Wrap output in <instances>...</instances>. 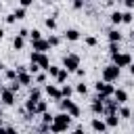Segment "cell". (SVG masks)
<instances>
[{
	"label": "cell",
	"mask_w": 134,
	"mask_h": 134,
	"mask_svg": "<svg viewBox=\"0 0 134 134\" xmlns=\"http://www.w3.org/2000/svg\"><path fill=\"white\" fill-rule=\"evenodd\" d=\"M71 113L69 111H59L57 115H54V119H52V124H50V132H65V130H69L71 128Z\"/></svg>",
	"instance_id": "obj_1"
},
{
	"label": "cell",
	"mask_w": 134,
	"mask_h": 134,
	"mask_svg": "<svg viewBox=\"0 0 134 134\" xmlns=\"http://www.w3.org/2000/svg\"><path fill=\"white\" fill-rule=\"evenodd\" d=\"M119 75H121V67H117L115 63L103 67V80H105V82H117Z\"/></svg>",
	"instance_id": "obj_2"
},
{
	"label": "cell",
	"mask_w": 134,
	"mask_h": 134,
	"mask_svg": "<svg viewBox=\"0 0 134 134\" xmlns=\"http://www.w3.org/2000/svg\"><path fill=\"white\" fill-rule=\"evenodd\" d=\"M63 67H65L69 73H75V69L80 67V57H77L75 52L65 54V57H63Z\"/></svg>",
	"instance_id": "obj_3"
},
{
	"label": "cell",
	"mask_w": 134,
	"mask_h": 134,
	"mask_svg": "<svg viewBox=\"0 0 134 134\" xmlns=\"http://www.w3.org/2000/svg\"><path fill=\"white\" fill-rule=\"evenodd\" d=\"M94 90H96L98 94H103V96H113V92H115V86H113L111 82L98 80V82H94Z\"/></svg>",
	"instance_id": "obj_4"
},
{
	"label": "cell",
	"mask_w": 134,
	"mask_h": 134,
	"mask_svg": "<svg viewBox=\"0 0 134 134\" xmlns=\"http://www.w3.org/2000/svg\"><path fill=\"white\" fill-rule=\"evenodd\" d=\"M105 98H107V96H103V94H98V92H96V96L92 98L90 111H92L94 115H105Z\"/></svg>",
	"instance_id": "obj_5"
},
{
	"label": "cell",
	"mask_w": 134,
	"mask_h": 134,
	"mask_svg": "<svg viewBox=\"0 0 134 134\" xmlns=\"http://www.w3.org/2000/svg\"><path fill=\"white\" fill-rule=\"evenodd\" d=\"M29 61H36L44 71L50 67V59H48V54L46 52H38V50H31V54H29Z\"/></svg>",
	"instance_id": "obj_6"
},
{
	"label": "cell",
	"mask_w": 134,
	"mask_h": 134,
	"mask_svg": "<svg viewBox=\"0 0 134 134\" xmlns=\"http://www.w3.org/2000/svg\"><path fill=\"white\" fill-rule=\"evenodd\" d=\"M111 59H113V63H115L117 67H121V69H124V67H128V65L132 63V54H130V52H121V50H119V52H115Z\"/></svg>",
	"instance_id": "obj_7"
},
{
	"label": "cell",
	"mask_w": 134,
	"mask_h": 134,
	"mask_svg": "<svg viewBox=\"0 0 134 134\" xmlns=\"http://www.w3.org/2000/svg\"><path fill=\"white\" fill-rule=\"evenodd\" d=\"M44 92H46L52 100H57V103L63 98V94H61V86H59V84H46V86H44Z\"/></svg>",
	"instance_id": "obj_8"
},
{
	"label": "cell",
	"mask_w": 134,
	"mask_h": 134,
	"mask_svg": "<svg viewBox=\"0 0 134 134\" xmlns=\"http://www.w3.org/2000/svg\"><path fill=\"white\" fill-rule=\"evenodd\" d=\"M31 48L38 50V52H48L52 46H50L48 38H38V40H31Z\"/></svg>",
	"instance_id": "obj_9"
},
{
	"label": "cell",
	"mask_w": 134,
	"mask_h": 134,
	"mask_svg": "<svg viewBox=\"0 0 134 134\" xmlns=\"http://www.w3.org/2000/svg\"><path fill=\"white\" fill-rule=\"evenodd\" d=\"M15 94H17V92H13L8 86H6V88H2V92H0V103H2V105H6V107L15 105Z\"/></svg>",
	"instance_id": "obj_10"
},
{
	"label": "cell",
	"mask_w": 134,
	"mask_h": 134,
	"mask_svg": "<svg viewBox=\"0 0 134 134\" xmlns=\"http://www.w3.org/2000/svg\"><path fill=\"white\" fill-rule=\"evenodd\" d=\"M90 128L94 130V132H107L109 130V126H107V121H105V117H92V121H90Z\"/></svg>",
	"instance_id": "obj_11"
},
{
	"label": "cell",
	"mask_w": 134,
	"mask_h": 134,
	"mask_svg": "<svg viewBox=\"0 0 134 134\" xmlns=\"http://www.w3.org/2000/svg\"><path fill=\"white\" fill-rule=\"evenodd\" d=\"M17 80H19L21 86H31V82H34V73H29V71H21V73H17Z\"/></svg>",
	"instance_id": "obj_12"
},
{
	"label": "cell",
	"mask_w": 134,
	"mask_h": 134,
	"mask_svg": "<svg viewBox=\"0 0 134 134\" xmlns=\"http://www.w3.org/2000/svg\"><path fill=\"white\" fill-rule=\"evenodd\" d=\"M63 38L69 40V42H77V40H80V31H77L75 27H67L65 34H63Z\"/></svg>",
	"instance_id": "obj_13"
},
{
	"label": "cell",
	"mask_w": 134,
	"mask_h": 134,
	"mask_svg": "<svg viewBox=\"0 0 134 134\" xmlns=\"http://www.w3.org/2000/svg\"><path fill=\"white\" fill-rule=\"evenodd\" d=\"M113 98H115L119 105H126V100H128V92H126L124 88H115V92H113Z\"/></svg>",
	"instance_id": "obj_14"
},
{
	"label": "cell",
	"mask_w": 134,
	"mask_h": 134,
	"mask_svg": "<svg viewBox=\"0 0 134 134\" xmlns=\"http://www.w3.org/2000/svg\"><path fill=\"white\" fill-rule=\"evenodd\" d=\"M105 121L109 128H117L119 124V113H105Z\"/></svg>",
	"instance_id": "obj_15"
},
{
	"label": "cell",
	"mask_w": 134,
	"mask_h": 134,
	"mask_svg": "<svg viewBox=\"0 0 134 134\" xmlns=\"http://www.w3.org/2000/svg\"><path fill=\"white\" fill-rule=\"evenodd\" d=\"M107 38H109V42H121V34H119V29H109L107 31Z\"/></svg>",
	"instance_id": "obj_16"
},
{
	"label": "cell",
	"mask_w": 134,
	"mask_h": 134,
	"mask_svg": "<svg viewBox=\"0 0 134 134\" xmlns=\"http://www.w3.org/2000/svg\"><path fill=\"white\" fill-rule=\"evenodd\" d=\"M67 77H69V71H67V69H65V67H61V69H59V73H57V77H54V80H57V84H65V82H67Z\"/></svg>",
	"instance_id": "obj_17"
},
{
	"label": "cell",
	"mask_w": 134,
	"mask_h": 134,
	"mask_svg": "<svg viewBox=\"0 0 134 134\" xmlns=\"http://www.w3.org/2000/svg\"><path fill=\"white\" fill-rule=\"evenodd\" d=\"M23 46H25V38L17 34L15 40H13V48H15V50H23Z\"/></svg>",
	"instance_id": "obj_18"
},
{
	"label": "cell",
	"mask_w": 134,
	"mask_h": 134,
	"mask_svg": "<svg viewBox=\"0 0 134 134\" xmlns=\"http://www.w3.org/2000/svg\"><path fill=\"white\" fill-rule=\"evenodd\" d=\"M44 111H48V103H46V100H42V98H40V100H38V103H36V115H42V113H44Z\"/></svg>",
	"instance_id": "obj_19"
},
{
	"label": "cell",
	"mask_w": 134,
	"mask_h": 134,
	"mask_svg": "<svg viewBox=\"0 0 134 134\" xmlns=\"http://www.w3.org/2000/svg\"><path fill=\"white\" fill-rule=\"evenodd\" d=\"M109 19H111L113 25H119V23H121V10H113V13L109 15Z\"/></svg>",
	"instance_id": "obj_20"
},
{
	"label": "cell",
	"mask_w": 134,
	"mask_h": 134,
	"mask_svg": "<svg viewBox=\"0 0 134 134\" xmlns=\"http://www.w3.org/2000/svg\"><path fill=\"white\" fill-rule=\"evenodd\" d=\"M134 21V13H132V8H128L126 13H121V23H132Z\"/></svg>",
	"instance_id": "obj_21"
},
{
	"label": "cell",
	"mask_w": 134,
	"mask_h": 134,
	"mask_svg": "<svg viewBox=\"0 0 134 134\" xmlns=\"http://www.w3.org/2000/svg\"><path fill=\"white\" fill-rule=\"evenodd\" d=\"M2 75H4V77H6L8 82H10V80H17V69H15V67H13V69H6V67H4Z\"/></svg>",
	"instance_id": "obj_22"
},
{
	"label": "cell",
	"mask_w": 134,
	"mask_h": 134,
	"mask_svg": "<svg viewBox=\"0 0 134 134\" xmlns=\"http://www.w3.org/2000/svg\"><path fill=\"white\" fill-rule=\"evenodd\" d=\"M73 92H75L73 86H69V84H61V94H63V96H71Z\"/></svg>",
	"instance_id": "obj_23"
},
{
	"label": "cell",
	"mask_w": 134,
	"mask_h": 134,
	"mask_svg": "<svg viewBox=\"0 0 134 134\" xmlns=\"http://www.w3.org/2000/svg\"><path fill=\"white\" fill-rule=\"evenodd\" d=\"M29 96L36 98V100H40V98H42V90H40L38 86H29Z\"/></svg>",
	"instance_id": "obj_24"
},
{
	"label": "cell",
	"mask_w": 134,
	"mask_h": 134,
	"mask_svg": "<svg viewBox=\"0 0 134 134\" xmlns=\"http://www.w3.org/2000/svg\"><path fill=\"white\" fill-rule=\"evenodd\" d=\"M44 25H46L50 31H54V29H57V19H54V17H46V19H44Z\"/></svg>",
	"instance_id": "obj_25"
},
{
	"label": "cell",
	"mask_w": 134,
	"mask_h": 134,
	"mask_svg": "<svg viewBox=\"0 0 134 134\" xmlns=\"http://www.w3.org/2000/svg\"><path fill=\"white\" fill-rule=\"evenodd\" d=\"M46 75H48V71H44V69H42V71H38V73L34 75V82H38V84H44V82H46Z\"/></svg>",
	"instance_id": "obj_26"
},
{
	"label": "cell",
	"mask_w": 134,
	"mask_h": 134,
	"mask_svg": "<svg viewBox=\"0 0 134 134\" xmlns=\"http://www.w3.org/2000/svg\"><path fill=\"white\" fill-rule=\"evenodd\" d=\"M13 13H15V17H17V21H21V19H25V15H27V8H23V6H19V8H15Z\"/></svg>",
	"instance_id": "obj_27"
},
{
	"label": "cell",
	"mask_w": 134,
	"mask_h": 134,
	"mask_svg": "<svg viewBox=\"0 0 134 134\" xmlns=\"http://www.w3.org/2000/svg\"><path fill=\"white\" fill-rule=\"evenodd\" d=\"M27 71H29V73H34V75H36V73H38V71H42V67H40V65H38V63H36V61H29V65H27Z\"/></svg>",
	"instance_id": "obj_28"
},
{
	"label": "cell",
	"mask_w": 134,
	"mask_h": 134,
	"mask_svg": "<svg viewBox=\"0 0 134 134\" xmlns=\"http://www.w3.org/2000/svg\"><path fill=\"white\" fill-rule=\"evenodd\" d=\"M75 92L82 94V96H86V94H88V86H86L84 82H80V84H75Z\"/></svg>",
	"instance_id": "obj_29"
},
{
	"label": "cell",
	"mask_w": 134,
	"mask_h": 134,
	"mask_svg": "<svg viewBox=\"0 0 134 134\" xmlns=\"http://www.w3.org/2000/svg\"><path fill=\"white\" fill-rule=\"evenodd\" d=\"M48 42H50V46L54 48V46H59V44H61V38H59L57 34H50V36H48Z\"/></svg>",
	"instance_id": "obj_30"
},
{
	"label": "cell",
	"mask_w": 134,
	"mask_h": 134,
	"mask_svg": "<svg viewBox=\"0 0 134 134\" xmlns=\"http://www.w3.org/2000/svg\"><path fill=\"white\" fill-rule=\"evenodd\" d=\"M132 115V111L128 109V107H124V105H119V117H124V119H128Z\"/></svg>",
	"instance_id": "obj_31"
},
{
	"label": "cell",
	"mask_w": 134,
	"mask_h": 134,
	"mask_svg": "<svg viewBox=\"0 0 134 134\" xmlns=\"http://www.w3.org/2000/svg\"><path fill=\"white\" fill-rule=\"evenodd\" d=\"M84 44H86V46H96L98 40H96L94 36H86V38H84Z\"/></svg>",
	"instance_id": "obj_32"
},
{
	"label": "cell",
	"mask_w": 134,
	"mask_h": 134,
	"mask_svg": "<svg viewBox=\"0 0 134 134\" xmlns=\"http://www.w3.org/2000/svg\"><path fill=\"white\" fill-rule=\"evenodd\" d=\"M115 52H119V42H109V54L113 57Z\"/></svg>",
	"instance_id": "obj_33"
},
{
	"label": "cell",
	"mask_w": 134,
	"mask_h": 134,
	"mask_svg": "<svg viewBox=\"0 0 134 134\" xmlns=\"http://www.w3.org/2000/svg\"><path fill=\"white\" fill-rule=\"evenodd\" d=\"M29 38H31V40H38V38H42V31L34 27V29H29Z\"/></svg>",
	"instance_id": "obj_34"
},
{
	"label": "cell",
	"mask_w": 134,
	"mask_h": 134,
	"mask_svg": "<svg viewBox=\"0 0 134 134\" xmlns=\"http://www.w3.org/2000/svg\"><path fill=\"white\" fill-rule=\"evenodd\" d=\"M59 69H61V67H57V65H50V67H48L46 71H48V75H50V77H57V73H59Z\"/></svg>",
	"instance_id": "obj_35"
},
{
	"label": "cell",
	"mask_w": 134,
	"mask_h": 134,
	"mask_svg": "<svg viewBox=\"0 0 134 134\" xmlns=\"http://www.w3.org/2000/svg\"><path fill=\"white\" fill-rule=\"evenodd\" d=\"M69 113H71V117H80V115H82V109H80L77 105H73V107L69 109Z\"/></svg>",
	"instance_id": "obj_36"
},
{
	"label": "cell",
	"mask_w": 134,
	"mask_h": 134,
	"mask_svg": "<svg viewBox=\"0 0 134 134\" xmlns=\"http://www.w3.org/2000/svg\"><path fill=\"white\" fill-rule=\"evenodd\" d=\"M52 119H54V115H52V113H48V111H44V113H42V121L52 124Z\"/></svg>",
	"instance_id": "obj_37"
},
{
	"label": "cell",
	"mask_w": 134,
	"mask_h": 134,
	"mask_svg": "<svg viewBox=\"0 0 134 134\" xmlns=\"http://www.w3.org/2000/svg\"><path fill=\"white\" fill-rule=\"evenodd\" d=\"M34 4V0H19V6H23V8H29Z\"/></svg>",
	"instance_id": "obj_38"
},
{
	"label": "cell",
	"mask_w": 134,
	"mask_h": 134,
	"mask_svg": "<svg viewBox=\"0 0 134 134\" xmlns=\"http://www.w3.org/2000/svg\"><path fill=\"white\" fill-rule=\"evenodd\" d=\"M4 21H6L8 25H10V23H15V21H17V17H15V13H10V15H6V19H4Z\"/></svg>",
	"instance_id": "obj_39"
},
{
	"label": "cell",
	"mask_w": 134,
	"mask_h": 134,
	"mask_svg": "<svg viewBox=\"0 0 134 134\" xmlns=\"http://www.w3.org/2000/svg\"><path fill=\"white\" fill-rule=\"evenodd\" d=\"M19 36H23V38H29V29L21 27V29H19Z\"/></svg>",
	"instance_id": "obj_40"
},
{
	"label": "cell",
	"mask_w": 134,
	"mask_h": 134,
	"mask_svg": "<svg viewBox=\"0 0 134 134\" xmlns=\"http://www.w3.org/2000/svg\"><path fill=\"white\" fill-rule=\"evenodd\" d=\"M15 69L17 73H21V71H27V65H15Z\"/></svg>",
	"instance_id": "obj_41"
},
{
	"label": "cell",
	"mask_w": 134,
	"mask_h": 134,
	"mask_svg": "<svg viewBox=\"0 0 134 134\" xmlns=\"http://www.w3.org/2000/svg\"><path fill=\"white\" fill-rule=\"evenodd\" d=\"M84 6V0H73V8H82Z\"/></svg>",
	"instance_id": "obj_42"
},
{
	"label": "cell",
	"mask_w": 134,
	"mask_h": 134,
	"mask_svg": "<svg viewBox=\"0 0 134 134\" xmlns=\"http://www.w3.org/2000/svg\"><path fill=\"white\" fill-rule=\"evenodd\" d=\"M75 73H77V75H80V77H84V75H86V71H84V69H82V67H77V69H75Z\"/></svg>",
	"instance_id": "obj_43"
},
{
	"label": "cell",
	"mask_w": 134,
	"mask_h": 134,
	"mask_svg": "<svg viewBox=\"0 0 134 134\" xmlns=\"http://www.w3.org/2000/svg\"><path fill=\"white\" fill-rule=\"evenodd\" d=\"M124 4H126L128 8H134V0H124Z\"/></svg>",
	"instance_id": "obj_44"
},
{
	"label": "cell",
	"mask_w": 134,
	"mask_h": 134,
	"mask_svg": "<svg viewBox=\"0 0 134 134\" xmlns=\"http://www.w3.org/2000/svg\"><path fill=\"white\" fill-rule=\"evenodd\" d=\"M128 71H130V73L134 75V63H130V65H128Z\"/></svg>",
	"instance_id": "obj_45"
},
{
	"label": "cell",
	"mask_w": 134,
	"mask_h": 134,
	"mask_svg": "<svg viewBox=\"0 0 134 134\" xmlns=\"http://www.w3.org/2000/svg\"><path fill=\"white\" fill-rule=\"evenodd\" d=\"M2 40H4V29L0 27V42H2Z\"/></svg>",
	"instance_id": "obj_46"
},
{
	"label": "cell",
	"mask_w": 134,
	"mask_h": 134,
	"mask_svg": "<svg viewBox=\"0 0 134 134\" xmlns=\"http://www.w3.org/2000/svg\"><path fill=\"white\" fill-rule=\"evenodd\" d=\"M2 71H4V63L0 61V73H2Z\"/></svg>",
	"instance_id": "obj_47"
},
{
	"label": "cell",
	"mask_w": 134,
	"mask_h": 134,
	"mask_svg": "<svg viewBox=\"0 0 134 134\" xmlns=\"http://www.w3.org/2000/svg\"><path fill=\"white\" fill-rule=\"evenodd\" d=\"M2 126H4V119H2V115H0V128H2Z\"/></svg>",
	"instance_id": "obj_48"
},
{
	"label": "cell",
	"mask_w": 134,
	"mask_h": 134,
	"mask_svg": "<svg viewBox=\"0 0 134 134\" xmlns=\"http://www.w3.org/2000/svg\"><path fill=\"white\" fill-rule=\"evenodd\" d=\"M2 107H4V105H2V103H0V115H2Z\"/></svg>",
	"instance_id": "obj_49"
},
{
	"label": "cell",
	"mask_w": 134,
	"mask_h": 134,
	"mask_svg": "<svg viewBox=\"0 0 134 134\" xmlns=\"http://www.w3.org/2000/svg\"><path fill=\"white\" fill-rule=\"evenodd\" d=\"M0 10H2V2H0Z\"/></svg>",
	"instance_id": "obj_50"
},
{
	"label": "cell",
	"mask_w": 134,
	"mask_h": 134,
	"mask_svg": "<svg viewBox=\"0 0 134 134\" xmlns=\"http://www.w3.org/2000/svg\"><path fill=\"white\" fill-rule=\"evenodd\" d=\"M2 88H4V86H0V92H2Z\"/></svg>",
	"instance_id": "obj_51"
},
{
	"label": "cell",
	"mask_w": 134,
	"mask_h": 134,
	"mask_svg": "<svg viewBox=\"0 0 134 134\" xmlns=\"http://www.w3.org/2000/svg\"><path fill=\"white\" fill-rule=\"evenodd\" d=\"M48 2H50V0H48Z\"/></svg>",
	"instance_id": "obj_52"
}]
</instances>
